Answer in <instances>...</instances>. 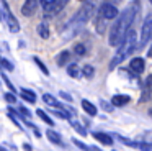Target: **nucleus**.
Wrapping results in <instances>:
<instances>
[{"mask_svg": "<svg viewBox=\"0 0 152 151\" xmlns=\"http://www.w3.org/2000/svg\"><path fill=\"white\" fill-rule=\"evenodd\" d=\"M72 143L75 144L79 150H83V151H88L90 150V146H87V144L83 143V141H80V140H72Z\"/></svg>", "mask_w": 152, "mask_h": 151, "instance_id": "27", "label": "nucleus"}, {"mask_svg": "<svg viewBox=\"0 0 152 151\" xmlns=\"http://www.w3.org/2000/svg\"><path fill=\"white\" fill-rule=\"evenodd\" d=\"M82 74H83V77H93V74H95V69H93V66H90V64H85L82 67Z\"/></svg>", "mask_w": 152, "mask_h": 151, "instance_id": "23", "label": "nucleus"}, {"mask_svg": "<svg viewBox=\"0 0 152 151\" xmlns=\"http://www.w3.org/2000/svg\"><path fill=\"white\" fill-rule=\"evenodd\" d=\"M95 13V0H83V5L74 13V16L69 20V23L64 28V38L69 39L82 30V26L90 20V16Z\"/></svg>", "mask_w": 152, "mask_h": 151, "instance_id": "2", "label": "nucleus"}, {"mask_svg": "<svg viewBox=\"0 0 152 151\" xmlns=\"http://www.w3.org/2000/svg\"><path fill=\"white\" fill-rule=\"evenodd\" d=\"M5 100H7L10 105H15V104H17V97H15L13 94H5Z\"/></svg>", "mask_w": 152, "mask_h": 151, "instance_id": "28", "label": "nucleus"}, {"mask_svg": "<svg viewBox=\"0 0 152 151\" xmlns=\"http://www.w3.org/2000/svg\"><path fill=\"white\" fill-rule=\"evenodd\" d=\"M46 136H48V140H49L51 143L59 144V146H64V140H62V136H61V135L57 133V131H54L53 128L46 130Z\"/></svg>", "mask_w": 152, "mask_h": 151, "instance_id": "15", "label": "nucleus"}, {"mask_svg": "<svg viewBox=\"0 0 152 151\" xmlns=\"http://www.w3.org/2000/svg\"><path fill=\"white\" fill-rule=\"evenodd\" d=\"M129 102H131V97L129 95H123V94H116L111 97V105H115V107H124V105H128Z\"/></svg>", "mask_w": 152, "mask_h": 151, "instance_id": "12", "label": "nucleus"}, {"mask_svg": "<svg viewBox=\"0 0 152 151\" xmlns=\"http://www.w3.org/2000/svg\"><path fill=\"white\" fill-rule=\"evenodd\" d=\"M0 3L4 5V15H5V21H7L8 30H10L12 33H18V31H20V23H18V20L15 18V15L12 13V10H10V7H8L7 0H0Z\"/></svg>", "mask_w": 152, "mask_h": 151, "instance_id": "5", "label": "nucleus"}, {"mask_svg": "<svg viewBox=\"0 0 152 151\" xmlns=\"http://www.w3.org/2000/svg\"><path fill=\"white\" fill-rule=\"evenodd\" d=\"M96 13H98L100 16H103L105 20H108V21L118 18V15H119L118 8H116V3H113V2H103L102 5L98 7Z\"/></svg>", "mask_w": 152, "mask_h": 151, "instance_id": "4", "label": "nucleus"}, {"mask_svg": "<svg viewBox=\"0 0 152 151\" xmlns=\"http://www.w3.org/2000/svg\"><path fill=\"white\" fill-rule=\"evenodd\" d=\"M18 112H20L21 115H25L26 118H31V112L28 110V108H25L23 105H20V107H18Z\"/></svg>", "mask_w": 152, "mask_h": 151, "instance_id": "29", "label": "nucleus"}, {"mask_svg": "<svg viewBox=\"0 0 152 151\" xmlns=\"http://www.w3.org/2000/svg\"><path fill=\"white\" fill-rule=\"evenodd\" d=\"M152 38V13H149L142 21V28H141V46L147 44L149 39Z\"/></svg>", "mask_w": 152, "mask_h": 151, "instance_id": "7", "label": "nucleus"}, {"mask_svg": "<svg viewBox=\"0 0 152 151\" xmlns=\"http://www.w3.org/2000/svg\"><path fill=\"white\" fill-rule=\"evenodd\" d=\"M137 46H139V44H137V35H136V31L131 28V30L128 31V35L124 36L123 43L118 46V49H116L115 56L111 58L108 69H110V71H113L115 67H118V66L121 64V62L124 61V59L128 58L129 54H132V53L137 49Z\"/></svg>", "mask_w": 152, "mask_h": 151, "instance_id": "3", "label": "nucleus"}, {"mask_svg": "<svg viewBox=\"0 0 152 151\" xmlns=\"http://www.w3.org/2000/svg\"><path fill=\"white\" fill-rule=\"evenodd\" d=\"M0 66H2L4 69H7V71H13V69H15V66L12 64V62L8 61V59L2 58V56H0Z\"/></svg>", "mask_w": 152, "mask_h": 151, "instance_id": "26", "label": "nucleus"}, {"mask_svg": "<svg viewBox=\"0 0 152 151\" xmlns=\"http://www.w3.org/2000/svg\"><path fill=\"white\" fill-rule=\"evenodd\" d=\"M25 150H26V151H31V146H30V144L25 143Z\"/></svg>", "mask_w": 152, "mask_h": 151, "instance_id": "35", "label": "nucleus"}, {"mask_svg": "<svg viewBox=\"0 0 152 151\" xmlns=\"http://www.w3.org/2000/svg\"><path fill=\"white\" fill-rule=\"evenodd\" d=\"M0 20H2V15H0Z\"/></svg>", "mask_w": 152, "mask_h": 151, "instance_id": "39", "label": "nucleus"}, {"mask_svg": "<svg viewBox=\"0 0 152 151\" xmlns=\"http://www.w3.org/2000/svg\"><path fill=\"white\" fill-rule=\"evenodd\" d=\"M106 21L108 20H105L103 16H100L98 13H96V16H95V30L102 35V33H105V30H106Z\"/></svg>", "mask_w": 152, "mask_h": 151, "instance_id": "19", "label": "nucleus"}, {"mask_svg": "<svg viewBox=\"0 0 152 151\" xmlns=\"http://www.w3.org/2000/svg\"><path fill=\"white\" fill-rule=\"evenodd\" d=\"M72 53H74L75 56H85V54H87V46L82 44V43H77V44L74 46Z\"/></svg>", "mask_w": 152, "mask_h": 151, "instance_id": "22", "label": "nucleus"}, {"mask_svg": "<svg viewBox=\"0 0 152 151\" xmlns=\"http://www.w3.org/2000/svg\"><path fill=\"white\" fill-rule=\"evenodd\" d=\"M20 95H21V98H25V100L30 102V104H34V102H36V94H34L33 90H30V89H20Z\"/></svg>", "mask_w": 152, "mask_h": 151, "instance_id": "18", "label": "nucleus"}, {"mask_svg": "<svg viewBox=\"0 0 152 151\" xmlns=\"http://www.w3.org/2000/svg\"><path fill=\"white\" fill-rule=\"evenodd\" d=\"M92 136L95 138L96 141H100L102 144H106V146L113 144V138L110 136L108 133H105V131H95V133H92Z\"/></svg>", "mask_w": 152, "mask_h": 151, "instance_id": "13", "label": "nucleus"}, {"mask_svg": "<svg viewBox=\"0 0 152 151\" xmlns=\"http://www.w3.org/2000/svg\"><path fill=\"white\" fill-rule=\"evenodd\" d=\"M67 74L70 76V77H74V79H79V77H82V67H80L79 64H67Z\"/></svg>", "mask_w": 152, "mask_h": 151, "instance_id": "17", "label": "nucleus"}, {"mask_svg": "<svg viewBox=\"0 0 152 151\" xmlns=\"http://www.w3.org/2000/svg\"><path fill=\"white\" fill-rule=\"evenodd\" d=\"M70 56H72V53L70 51H61L59 54L56 56V62H57V66H67V64H70Z\"/></svg>", "mask_w": 152, "mask_h": 151, "instance_id": "16", "label": "nucleus"}, {"mask_svg": "<svg viewBox=\"0 0 152 151\" xmlns=\"http://www.w3.org/2000/svg\"><path fill=\"white\" fill-rule=\"evenodd\" d=\"M144 69H145V62L142 58H132L131 59V62H129V71H131L132 74L139 76V74L144 72Z\"/></svg>", "mask_w": 152, "mask_h": 151, "instance_id": "10", "label": "nucleus"}, {"mask_svg": "<svg viewBox=\"0 0 152 151\" xmlns=\"http://www.w3.org/2000/svg\"><path fill=\"white\" fill-rule=\"evenodd\" d=\"M82 108H83V112H85V113H88L90 117H95L96 113H98V107H96V105H93L92 102L90 100H87V98H82Z\"/></svg>", "mask_w": 152, "mask_h": 151, "instance_id": "14", "label": "nucleus"}, {"mask_svg": "<svg viewBox=\"0 0 152 151\" xmlns=\"http://www.w3.org/2000/svg\"><path fill=\"white\" fill-rule=\"evenodd\" d=\"M149 100H152V74L149 76L144 81V84H142V95H141L142 104H144V102H149Z\"/></svg>", "mask_w": 152, "mask_h": 151, "instance_id": "8", "label": "nucleus"}, {"mask_svg": "<svg viewBox=\"0 0 152 151\" xmlns=\"http://www.w3.org/2000/svg\"><path fill=\"white\" fill-rule=\"evenodd\" d=\"M59 95L62 98H66L67 102H72V95H69V94H66V92H59Z\"/></svg>", "mask_w": 152, "mask_h": 151, "instance_id": "31", "label": "nucleus"}, {"mask_svg": "<svg viewBox=\"0 0 152 151\" xmlns=\"http://www.w3.org/2000/svg\"><path fill=\"white\" fill-rule=\"evenodd\" d=\"M80 2H83V0H80Z\"/></svg>", "mask_w": 152, "mask_h": 151, "instance_id": "40", "label": "nucleus"}, {"mask_svg": "<svg viewBox=\"0 0 152 151\" xmlns=\"http://www.w3.org/2000/svg\"><path fill=\"white\" fill-rule=\"evenodd\" d=\"M149 115H151V117H152V108H151V110H149Z\"/></svg>", "mask_w": 152, "mask_h": 151, "instance_id": "36", "label": "nucleus"}, {"mask_svg": "<svg viewBox=\"0 0 152 151\" xmlns=\"http://www.w3.org/2000/svg\"><path fill=\"white\" fill-rule=\"evenodd\" d=\"M2 79H4V81H5V84H7V87L10 89L12 92H15V87H13V84H12V82H10V79H8L7 76H5V72H4V74H2Z\"/></svg>", "mask_w": 152, "mask_h": 151, "instance_id": "30", "label": "nucleus"}, {"mask_svg": "<svg viewBox=\"0 0 152 151\" xmlns=\"http://www.w3.org/2000/svg\"><path fill=\"white\" fill-rule=\"evenodd\" d=\"M147 56H149V58L152 59V46H151V48H149V53H147Z\"/></svg>", "mask_w": 152, "mask_h": 151, "instance_id": "34", "label": "nucleus"}, {"mask_svg": "<svg viewBox=\"0 0 152 151\" xmlns=\"http://www.w3.org/2000/svg\"><path fill=\"white\" fill-rule=\"evenodd\" d=\"M88 151H102V150H100V148H96V146H90Z\"/></svg>", "mask_w": 152, "mask_h": 151, "instance_id": "33", "label": "nucleus"}, {"mask_svg": "<svg viewBox=\"0 0 152 151\" xmlns=\"http://www.w3.org/2000/svg\"><path fill=\"white\" fill-rule=\"evenodd\" d=\"M33 61L36 62V66L39 67V71H41V72H44V76H49V69L46 67V64H44V62L41 61L39 58H33Z\"/></svg>", "mask_w": 152, "mask_h": 151, "instance_id": "24", "label": "nucleus"}, {"mask_svg": "<svg viewBox=\"0 0 152 151\" xmlns=\"http://www.w3.org/2000/svg\"><path fill=\"white\" fill-rule=\"evenodd\" d=\"M149 2H151V5H152V0H149Z\"/></svg>", "mask_w": 152, "mask_h": 151, "instance_id": "38", "label": "nucleus"}, {"mask_svg": "<svg viewBox=\"0 0 152 151\" xmlns=\"http://www.w3.org/2000/svg\"><path fill=\"white\" fill-rule=\"evenodd\" d=\"M113 151H115V150H113Z\"/></svg>", "mask_w": 152, "mask_h": 151, "instance_id": "41", "label": "nucleus"}, {"mask_svg": "<svg viewBox=\"0 0 152 151\" xmlns=\"http://www.w3.org/2000/svg\"><path fill=\"white\" fill-rule=\"evenodd\" d=\"M38 35H39V38H43V39H48L49 38V26H48V23H39L38 25Z\"/></svg>", "mask_w": 152, "mask_h": 151, "instance_id": "20", "label": "nucleus"}, {"mask_svg": "<svg viewBox=\"0 0 152 151\" xmlns=\"http://www.w3.org/2000/svg\"><path fill=\"white\" fill-rule=\"evenodd\" d=\"M102 105H103V108H105V110H110V112L113 110V107H115V105H108V104H105V102H102Z\"/></svg>", "mask_w": 152, "mask_h": 151, "instance_id": "32", "label": "nucleus"}, {"mask_svg": "<svg viewBox=\"0 0 152 151\" xmlns=\"http://www.w3.org/2000/svg\"><path fill=\"white\" fill-rule=\"evenodd\" d=\"M43 102L48 105V107H51V108H66V105L61 104V102L51 94H44L43 95Z\"/></svg>", "mask_w": 152, "mask_h": 151, "instance_id": "11", "label": "nucleus"}, {"mask_svg": "<svg viewBox=\"0 0 152 151\" xmlns=\"http://www.w3.org/2000/svg\"><path fill=\"white\" fill-rule=\"evenodd\" d=\"M0 151H5V150H2V148H0Z\"/></svg>", "mask_w": 152, "mask_h": 151, "instance_id": "37", "label": "nucleus"}, {"mask_svg": "<svg viewBox=\"0 0 152 151\" xmlns=\"http://www.w3.org/2000/svg\"><path fill=\"white\" fill-rule=\"evenodd\" d=\"M36 115L44 121V123H48L49 127H54V120H53V118H49V115H48L44 110H36Z\"/></svg>", "mask_w": 152, "mask_h": 151, "instance_id": "21", "label": "nucleus"}, {"mask_svg": "<svg viewBox=\"0 0 152 151\" xmlns=\"http://www.w3.org/2000/svg\"><path fill=\"white\" fill-rule=\"evenodd\" d=\"M141 10V2L139 0H132L123 13H119L116 21L113 23V26L110 28V36H108V43L110 46H119L124 39V36L128 35V31L132 28V23L136 21Z\"/></svg>", "mask_w": 152, "mask_h": 151, "instance_id": "1", "label": "nucleus"}, {"mask_svg": "<svg viewBox=\"0 0 152 151\" xmlns=\"http://www.w3.org/2000/svg\"><path fill=\"white\" fill-rule=\"evenodd\" d=\"M70 125H72V128L77 131V133L83 135V136L87 135V130H85V127H83V125H80L79 121H70Z\"/></svg>", "mask_w": 152, "mask_h": 151, "instance_id": "25", "label": "nucleus"}, {"mask_svg": "<svg viewBox=\"0 0 152 151\" xmlns=\"http://www.w3.org/2000/svg\"><path fill=\"white\" fill-rule=\"evenodd\" d=\"M38 5H41V0H25L23 7H21V13H23L25 16L34 15V12H36Z\"/></svg>", "mask_w": 152, "mask_h": 151, "instance_id": "9", "label": "nucleus"}, {"mask_svg": "<svg viewBox=\"0 0 152 151\" xmlns=\"http://www.w3.org/2000/svg\"><path fill=\"white\" fill-rule=\"evenodd\" d=\"M41 7H43L44 13L51 16V15H56L57 12H61L66 5H64L62 0H41Z\"/></svg>", "mask_w": 152, "mask_h": 151, "instance_id": "6", "label": "nucleus"}]
</instances>
